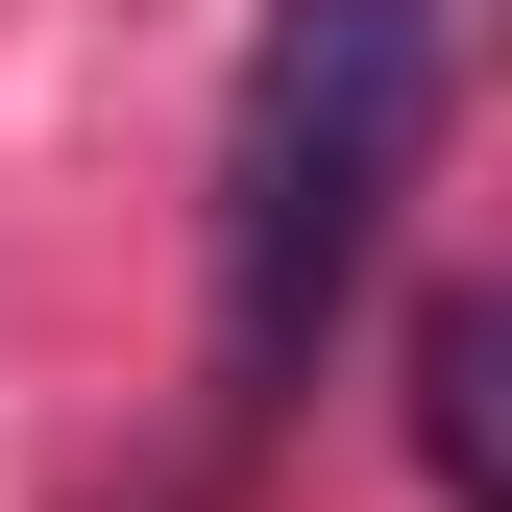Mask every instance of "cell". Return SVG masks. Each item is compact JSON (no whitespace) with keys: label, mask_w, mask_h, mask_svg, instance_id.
Masks as SVG:
<instances>
[{"label":"cell","mask_w":512,"mask_h":512,"mask_svg":"<svg viewBox=\"0 0 512 512\" xmlns=\"http://www.w3.org/2000/svg\"><path fill=\"white\" fill-rule=\"evenodd\" d=\"M415 488L512 512V464H488V293H415Z\"/></svg>","instance_id":"2"},{"label":"cell","mask_w":512,"mask_h":512,"mask_svg":"<svg viewBox=\"0 0 512 512\" xmlns=\"http://www.w3.org/2000/svg\"><path fill=\"white\" fill-rule=\"evenodd\" d=\"M415 122H439V0H269V49L220 98V439L317 391L342 293L391 269Z\"/></svg>","instance_id":"1"}]
</instances>
